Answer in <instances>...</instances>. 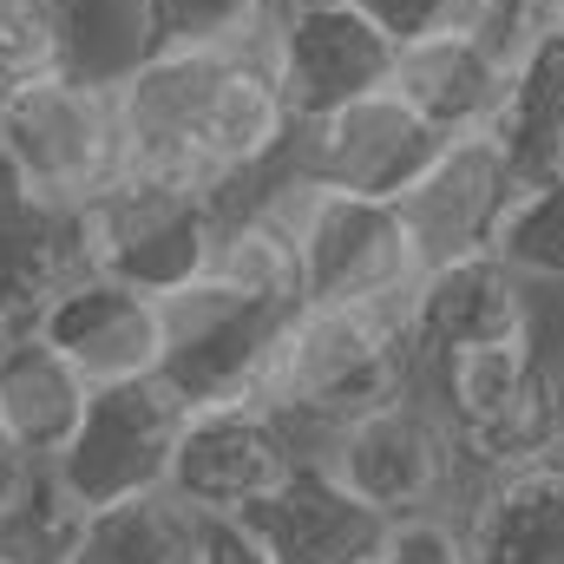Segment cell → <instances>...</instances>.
Segmentation results:
<instances>
[{"mask_svg":"<svg viewBox=\"0 0 564 564\" xmlns=\"http://www.w3.org/2000/svg\"><path fill=\"white\" fill-rule=\"evenodd\" d=\"M184 421H191V408L158 375L93 388L73 440L53 453L46 473L79 512H106V506H126V499H144V492H171Z\"/></svg>","mask_w":564,"mask_h":564,"instance_id":"7","label":"cell"},{"mask_svg":"<svg viewBox=\"0 0 564 564\" xmlns=\"http://www.w3.org/2000/svg\"><path fill=\"white\" fill-rule=\"evenodd\" d=\"M270 564H375L394 539V519L368 506L328 459H302L263 506L237 519Z\"/></svg>","mask_w":564,"mask_h":564,"instance_id":"14","label":"cell"},{"mask_svg":"<svg viewBox=\"0 0 564 564\" xmlns=\"http://www.w3.org/2000/svg\"><path fill=\"white\" fill-rule=\"evenodd\" d=\"M453 139L440 132L433 119H421L394 86L341 106V112H322V119H302L282 158L270 171L282 177H302V184H322V191H348V197H401L426 164L433 151Z\"/></svg>","mask_w":564,"mask_h":564,"instance_id":"9","label":"cell"},{"mask_svg":"<svg viewBox=\"0 0 564 564\" xmlns=\"http://www.w3.org/2000/svg\"><path fill=\"white\" fill-rule=\"evenodd\" d=\"M302 243V302L308 308H408L421 289V257L388 197H348L302 177L263 171Z\"/></svg>","mask_w":564,"mask_h":564,"instance_id":"4","label":"cell"},{"mask_svg":"<svg viewBox=\"0 0 564 564\" xmlns=\"http://www.w3.org/2000/svg\"><path fill=\"white\" fill-rule=\"evenodd\" d=\"M558 33H564V0H558Z\"/></svg>","mask_w":564,"mask_h":564,"instance_id":"33","label":"cell"},{"mask_svg":"<svg viewBox=\"0 0 564 564\" xmlns=\"http://www.w3.org/2000/svg\"><path fill=\"white\" fill-rule=\"evenodd\" d=\"M315 7H361V0H276V13H315Z\"/></svg>","mask_w":564,"mask_h":564,"instance_id":"32","label":"cell"},{"mask_svg":"<svg viewBox=\"0 0 564 564\" xmlns=\"http://www.w3.org/2000/svg\"><path fill=\"white\" fill-rule=\"evenodd\" d=\"M388 86L440 132H492L512 93V59L486 33H440L394 53Z\"/></svg>","mask_w":564,"mask_h":564,"instance_id":"19","label":"cell"},{"mask_svg":"<svg viewBox=\"0 0 564 564\" xmlns=\"http://www.w3.org/2000/svg\"><path fill=\"white\" fill-rule=\"evenodd\" d=\"M525 328H539V289L519 276L499 250L446 263V270H426L421 289H414V308H408V335H414L421 375L453 348L506 341V335H525Z\"/></svg>","mask_w":564,"mask_h":564,"instance_id":"17","label":"cell"},{"mask_svg":"<svg viewBox=\"0 0 564 564\" xmlns=\"http://www.w3.org/2000/svg\"><path fill=\"white\" fill-rule=\"evenodd\" d=\"M361 13L394 40H440V33H486V0H361Z\"/></svg>","mask_w":564,"mask_h":564,"instance_id":"27","label":"cell"},{"mask_svg":"<svg viewBox=\"0 0 564 564\" xmlns=\"http://www.w3.org/2000/svg\"><path fill=\"white\" fill-rule=\"evenodd\" d=\"M453 525L473 564H564V453L486 473Z\"/></svg>","mask_w":564,"mask_h":564,"instance_id":"18","label":"cell"},{"mask_svg":"<svg viewBox=\"0 0 564 564\" xmlns=\"http://www.w3.org/2000/svg\"><path fill=\"white\" fill-rule=\"evenodd\" d=\"M33 479H40V466H33V459H26V453L0 433V506H7V499H20Z\"/></svg>","mask_w":564,"mask_h":564,"instance_id":"30","label":"cell"},{"mask_svg":"<svg viewBox=\"0 0 564 564\" xmlns=\"http://www.w3.org/2000/svg\"><path fill=\"white\" fill-rule=\"evenodd\" d=\"M552 421H558V453H564V348L552 355Z\"/></svg>","mask_w":564,"mask_h":564,"instance_id":"31","label":"cell"},{"mask_svg":"<svg viewBox=\"0 0 564 564\" xmlns=\"http://www.w3.org/2000/svg\"><path fill=\"white\" fill-rule=\"evenodd\" d=\"M0 171L46 204L93 210L126 177L119 93L79 86L66 73H40L0 93Z\"/></svg>","mask_w":564,"mask_h":564,"instance_id":"5","label":"cell"},{"mask_svg":"<svg viewBox=\"0 0 564 564\" xmlns=\"http://www.w3.org/2000/svg\"><path fill=\"white\" fill-rule=\"evenodd\" d=\"M79 506L53 486V473L40 466V479L0 506V564H66L73 532H79Z\"/></svg>","mask_w":564,"mask_h":564,"instance_id":"25","label":"cell"},{"mask_svg":"<svg viewBox=\"0 0 564 564\" xmlns=\"http://www.w3.org/2000/svg\"><path fill=\"white\" fill-rule=\"evenodd\" d=\"M126 177H158L184 191L230 197L257 184L295 132L263 46L158 53L139 79L119 86Z\"/></svg>","mask_w":564,"mask_h":564,"instance_id":"1","label":"cell"},{"mask_svg":"<svg viewBox=\"0 0 564 564\" xmlns=\"http://www.w3.org/2000/svg\"><path fill=\"white\" fill-rule=\"evenodd\" d=\"M86 401H93L86 375L46 335L26 328V335H7L0 341V433L33 466H53V453L73 440Z\"/></svg>","mask_w":564,"mask_h":564,"instance_id":"20","label":"cell"},{"mask_svg":"<svg viewBox=\"0 0 564 564\" xmlns=\"http://www.w3.org/2000/svg\"><path fill=\"white\" fill-rule=\"evenodd\" d=\"M492 250L532 289H564V171L519 191V204L506 210V230H499Z\"/></svg>","mask_w":564,"mask_h":564,"instance_id":"23","label":"cell"},{"mask_svg":"<svg viewBox=\"0 0 564 564\" xmlns=\"http://www.w3.org/2000/svg\"><path fill=\"white\" fill-rule=\"evenodd\" d=\"M33 335H46L86 375V388H119L164 368V302L112 270L79 276L40 315Z\"/></svg>","mask_w":564,"mask_h":564,"instance_id":"15","label":"cell"},{"mask_svg":"<svg viewBox=\"0 0 564 564\" xmlns=\"http://www.w3.org/2000/svg\"><path fill=\"white\" fill-rule=\"evenodd\" d=\"M158 53H204V46H263L276 26V0H151Z\"/></svg>","mask_w":564,"mask_h":564,"instance_id":"24","label":"cell"},{"mask_svg":"<svg viewBox=\"0 0 564 564\" xmlns=\"http://www.w3.org/2000/svg\"><path fill=\"white\" fill-rule=\"evenodd\" d=\"M40 73H59L53 0H0V93Z\"/></svg>","mask_w":564,"mask_h":564,"instance_id":"26","label":"cell"},{"mask_svg":"<svg viewBox=\"0 0 564 564\" xmlns=\"http://www.w3.org/2000/svg\"><path fill=\"white\" fill-rule=\"evenodd\" d=\"M394 40L361 7H315V13H276L270 26V66L289 119L341 112L394 79Z\"/></svg>","mask_w":564,"mask_h":564,"instance_id":"13","label":"cell"},{"mask_svg":"<svg viewBox=\"0 0 564 564\" xmlns=\"http://www.w3.org/2000/svg\"><path fill=\"white\" fill-rule=\"evenodd\" d=\"M53 33H59V73L99 93H119L158 59L151 0H53Z\"/></svg>","mask_w":564,"mask_h":564,"instance_id":"21","label":"cell"},{"mask_svg":"<svg viewBox=\"0 0 564 564\" xmlns=\"http://www.w3.org/2000/svg\"><path fill=\"white\" fill-rule=\"evenodd\" d=\"M158 302H164V368H158V381L191 414H204V408H257L282 328H289V315L302 302L237 289L217 270L204 282H191V289H177V295H158Z\"/></svg>","mask_w":564,"mask_h":564,"instance_id":"6","label":"cell"},{"mask_svg":"<svg viewBox=\"0 0 564 564\" xmlns=\"http://www.w3.org/2000/svg\"><path fill=\"white\" fill-rule=\"evenodd\" d=\"M375 564H473V558H466V539H459L453 519H401Z\"/></svg>","mask_w":564,"mask_h":564,"instance_id":"28","label":"cell"},{"mask_svg":"<svg viewBox=\"0 0 564 564\" xmlns=\"http://www.w3.org/2000/svg\"><path fill=\"white\" fill-rule=\"evenodd\" d=\"M197 564H270V552L237 519H204L197 525Z\"/></svg>","mask_w":564,"mask_h":564,"instance_id":"29","label":"cell"},{"mask_svg":"<svg viewBox=\"0 0 564 564\" xmlns=\"http://www.w3.org/2000/svg\"><path fill=\"white\" fill-rule=\"evenodd\" d=\"M519 191H525V177H519L512 151L499 144V132H453L433 151V164L394 197V210L414 237L421 276L466 263V257H486L499 243Z\"/></svg>","mask_w":564,"mask_h":564,"instance_id":"11","label":"cell"},{"mask_svg":"<svg viewBox=\"0 0 564 564\" xmlns=\"http://www.w3.org/2000/svg\"><path fill=\"white\" fill-rule=\"evenodd\" d=\"M302 440L270 408H204L184 421L171 492L197 519H243L302 466Z\"/></svg>","mask_w":564,"mask_h":564,"instance_id":"12","label":"cell"},{"mask_svg":"<svg viewBox=\"0 0 564 564\" xmlns=\"http://www.w3.org/2000/svg\"><path fill=\"white\" fill-rule=\"evenodd\" d=\"M230 197L158 184V177H119L86 217H93V257L99 270L139 282L151 295H177L210 276L217 237H224Z\"/></svg>","mask_w":564,"mask_h":564,"instance_id":"10","label":"cell"},{"mask_svg":"<svg viewBox=\"0 0 564 564\" xmlns=\"http://www.w3.org/2000/svg\"><path fill=\"white\" fill-rule=\"evenodd\" d=\"M93 270V217L46 204L0 171V335L40 328V315Z\"/></svg>","mask_w":564,"mask_h":564,"instance_id":"16","label":"cell"},{"mask_svg":"<svg viewBox=\"0 0 564 564\" xmlns=\"http://www.w3.org/2000/svg\"><path fill=\"white\" fill-rule=\"evenodd\" d=\"M421 388L440 408V421L453 433L473 486L486 473H506V466L558 453L552 341H545V328H525V335H506V341H479V348H453L421 375Z\"/></svg>","mask_w":564,"mask_h":564,"instance_id":"3","label":"cell"},{"mask_svg":"<svg viewBox=\"0 0 564 564\" xmlns=\"http://www.w3.org/2000/svg\"><path fill=\"white\" fill-rule=\"evenodd\" d=\"M0 341H7V335H0Z\"/></svg>","mask_w":564,"mask_h":564,"instance_id":"34","label":"cell"},{"mask_svg":"<svg viewBox=\"0 0 564 564\" xmlns=\"http://www.w3.org/2000/svg\"><path fill=\"white\" fill-rule=\"evenodd\" d=\"M315 459H328L394 525L401 519H453L459 499L473 492V473H466L453 433L440 421V408L426 401V388L361 414L355 426H341Z\"/></svg>","mask_w":564,"mask_h":564,"instance_id":"8","label":"cell"},{"mask_svg":"<svg viewBox=\"0 0 564 564\" xmlns=\"http://www.w3.org/2000/svg\"><path fill=\"white\" fill-rule=\"evenodd\" d=\"M197 512L177 492H144L126 506L86 512L66 564H197Z\"/></svg>","mask_w":564,"mask_h":564,"instance_id":"22","label":"cell"},{"mask_svg":"<svg viewBox=\"0 0 564 564\" xmlns=\"http://www.w3.org/2000/svg\"><path fill=\"white\" fill-rule=\"evenodd\" d=\"M414 308V302H408ZM408 308H295L276 341L263 401L302 453H322L341 426L421 388Z\"/></svg>","mask_w":564,"mask_h":564,"instance_id":"2","label":"cell"}]
</instances>
